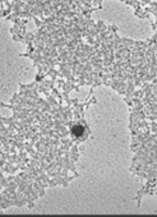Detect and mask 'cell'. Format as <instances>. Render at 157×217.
I'll return each instance as SVG.
<instances>
[{
    "label": "cell",
    "mask_w": 157,
    "mask_h": 217,
    "mask_svg": "<svg viewBox=\"0 0 157 217\" xmlns=\"http://www.w3.org/2000/svg\"><path fill=\"white\" fill-rule=\"evenodd\" d=\"M84 133H86V129H84L83 125H75L74 128L72 129V135H73V138L79 139V140H82V139L86 137V135H83Z\"/></svg>",
    "instance_id": "cell-1"
}]
</instances>
